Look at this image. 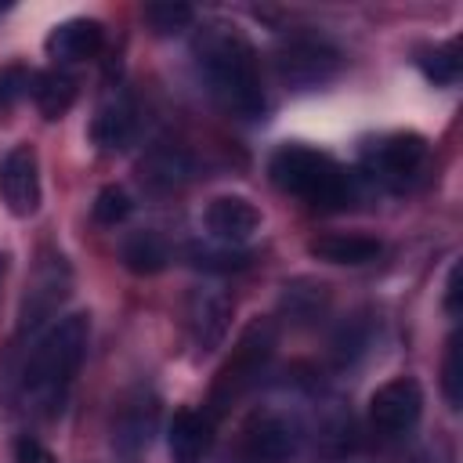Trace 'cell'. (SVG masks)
I'll use <instances>...</instances> for the list:
<instances>
[{
    "label": "cell",
    "instance_id": "obj_11",
    "mask_svg": "<svg viewBox=\"0 0 463 463\" xmlns=\"http://www.w3.org/2000/svg\"><path fill=\"white\" fill-rule=\"evenodd\" d=\"M228 318H232V297L217 286H195L184 300V329L192 336V344L199 351H213L224 333H228Z\"/></svg>",
    "mask_w": 463,
    "mask_h": 463
},
{
    "label": "cell",
    "instance_id": "obj_30",
    "mask_svg": "<svg viewBox=\"0 0 463 463\" xmlns=\"http://www.w3.org/2000/svg\"><path fill=\"white\" fill-rule=\"evenodd\" d=\"M7 7H11V4H0V11H7Z\"/></svg>",
    "mask_w": 463,
    "mask_h": 463
},
{
    "label": "cell",
    "instance_id": "obj_26",
    "mask_svg": "<svg viewBox=\"0 0 463 463\" xmlns=\"http://www.w3.org/2000/svg\"><path fill=\"white\" fill-rule=\"evenodd\" d=\"M192 264H199V268H210V271H239V268H246L250 264V253H239V250H210V246H203V250H192Z\"/></svg>",
    "mask_w": 463,
    "mask_h": 463
},
{
    "label": "cell",
    "instance_id": "obj_10",
    "mask_svg": "<svg viewBox=\"0 0 463 463\" xmlns=\"http://www.w3.org/2000/svg\"><path fill=\"white\" fill-rule=\"evenodd\" d=\"M40 159L29 145H14L0 159V199L14 217H33L40 210Z\"/></svg>",
    "mask_w": 463,
    "mask_h": 463
},
{
    "label": "cell",
    "instance_id": "obj_7",
    "mask_svg": "<svg viewBox=\"0 0 463 463\" xmlns=\"http://www.w3.org/2000/svg\"><path fill=\"white\" fill-rule=\"evenodd\" d=\"M427 159L430 148L420 134H387L365 148L369 174L391 192H405L409 184H416L427 170Z\"/></svg>",
    "mask_w": 463,
    "mask_h": 463
},
{
    "label": "cell",
    "instance_id": "obj_12",
    "mask_svg": "<svg viewBox=\"0 0 463 463\" xmlns=\"http://www.w3.org/2000/svg\"><path fill=\"white\" fill-rule=\"evenodd\" d=\"M195 177V163L184 148H174V145H156L141 156L137 163V184L148 192V195H174L181 192L188 181Z\"/></svg>",
    "mask_w": 463,
    "mask_h": 463
},
{
    "label": "cell",
    "instance_id": "obj_25",
    "mask_svg": "<svg viewBox=\"0 0 463 463\" xmlns=\"http://www.w3.org/2000/svg\"><path fill=\"white\" fill-rule=\"evenodd\" d=\"M441 391H445V402L452 409H459L463 402V376H459V340L452 336L449 347H445V362H441Z\"/></svg>",
    "mask_w": 463,
    "mask_h": 463
},
{
    "label": "cell",
    "instance_id": "obj_24",
    "mask_svg": "<svg viewBox=\"0 0 463 463\" xmlns=\"http://www.w3.org/2000/svg\"><path fill=\"white\" fill-rule=\"evenodd\" d=\"M33 69H25V65H4L0 69V109H7V105H14V101H22V98H29L33 94Z\"/></svg>",
    "mask_w": 463,
    "mask_h": 463
},
{
    "label": "cell",
    "instance_id": "obj_17",
    "mask_svg": "<svg viewBox=\"0 0 463 463\" xmlns=\"http://www.w3.org/2000/svg\"><path fill=\"white\" fill-rule=\"evenodd\" d=\"M156 416H159V402L152 394L137 391V394L123 398L116 416H112V441H116V449L134 452V449L148 445V438L156 430Z\"/></svg>",
    "mask_w": 463,
    "mask_h": 463
},
{
    "label": "cell",
    "instance_id": "obj_14",
    "mask_svg": "<svg viewBox=\"0 0 463 463\" xmlns=\"http://www.w3.org/2000/svg\"><path fill=\"white\" fill-rule=\"evenodd\" d=\"M166 449H170V459L174 463H203L206 452L213 449V416L203 409H181L174 412L170 420V430H166Z\"/></svg>",
    "mask_w": 463,
    "mask_h": 463
},
{
    "label": "cell",
    "instance_id": "obj_8",
    "mask_svg": "<svg viewBox=\"0 0 463 463\" xmlns=\"http://www.w3.org/2000/svg\"><path fill=\"white\" fill-rule=\"evenodd\" d=\"M300 445V427L279 409H257L239 430L242 463H289Z\"/></svg>",
    "mask_w": 463,
    "mask_h": 463
},
{
    "label": "cell",
    "instance_id": "obj_21",
    "mask_svg": "<svg viewBox=\"0 0 463 463\" xmlns=\"http://www.w3.org/2000/svg\"><path fill=\"white\" fill-rule=\"evenodd\" d=\"M420 69H423L427 80H434L441 87H452L459 80V47H456V40L441 43L434 51H423L420 54Z\"/></svg>",
    "mask_w": 463,
    "mask_h": 463
},
{
    "label": "cell",
    "instance_id": "obj_16",
    "mask_svg": "<svg viewBox=\"0 0 463 463\" xmlns=\"http://www.w3.org/2000/svg\"><path fill=\"white\" fill-rule=\"evenodd\" d=\"M105 43V33H101V22L94 18H69L61 25H54L43 40L47 54L58 61V65H72V61H87L101 51Z\"/></svg>",
    "mask_w": 463,
    "mask_h": 463
},
{
    "label": "cell",
    "instance_id": "obj_5",
    "mask_svg": "<svg viewBox=\"0 0 463 463\" xmlns=\"http://www.w3.org/2000/svg\"><path fill=\"white\" fill-rule=\"evenodd\" d=\"M72 293V268L58 250H40L33 275L25 282L22 304H18V333H33L40 329L54 311H61V304Z\"/></svg>",
    "mask_w": 463,
    "mask_h": 463
},
{
    "label": "cell",
    "instance_id": "obj_22",
    "mask_svg": "<svg viewBox=\"0 0 463 463\" xmlns=\"http://www.w3.org/2000/svg\"><path fill=\"white\" fill-rule=\"evenodd\" d=\"M192 18H195L192 4H181V0H159V4L145 7V22L156 33H181V29L192 25Z\"/></svg>",
    "mask_w": 463,
    "mask_h": 463
},
{
    "label": "cell",
    "instance_id": "obj_4",
    "mask_svg": "<svg viewBox=\"0 0 463 463\" xmlns=\"http://www.w3.org/2000/svg\"><path fill=\"white\" fill-rule=\"evenodd\" d=\"M271 351H275V326H271L268 318L250 322V326L242 329V336L235 340V347H232V354H228V362L221 365L217 380H213L210 409H206L213 420H217L228 405H235V402H239V398L257 383V376L264 373V365H268Z\"/></svg>",
    "mask_w": 463,
    "mask_h": 463
},
{
    "label": "cell",
    "instance_id": "obj_2",
    "mask_svg": "<svg viewBox=\"0 0 463 463\" xmlns=\"http://www.w3.org/2000/svg\"><path fill=\"white\" fill-rule=\"evenodd\" d=\"M90 340V318L83 311L58 318L29 351L22 380H18V398L25 412L33 416H54L65 402L69 383L76 380L83 354Z\"/></svg>",
    "mask_w": 463,
    "mask_h": 463
},
{
    "label": "cell",
    "instance_id": "obj_28",
    "mask_svg": "<svg viewBox=\"0 0 463 463\" xmlns=\"http://www.w3.org/2000/svg\"><path fill=\"white\" fill-rule=\"evenodd\" d=\"M456 297H459V268H452V271H449V286H445V307H449V315H456V311H459Z\"/></svg>",
    "mask_w": 463,
    "mask_h": 463
},
{
    "label": "cell",
    "instance_id": "obj_19",
    "mask_svg": "<svg viewBox=\"0 0 463 463\" xmlns=\"http://www.w3.org/2000/svg\"><path fill=\"white\" fill-rule=\"evenodd\" d=\"M43 119H61L76 101V76L65 69H43L33 76V94Z\"/></svg>",
    "mask_w": 463,
    "mask_h": 463
},
{
    "label": "cell",
    "instance_id": "obj_20",
    "mask_svg": "<svg viewBox=\"0 0 463 463\" xmlns=\"http://www.w3.org/2000/svg\"><path fill=\"white\" fill-rule=\"evenodd\" d=\"M119 257H123V264H127L130 271H137V275H156V271L166 268L170 246H166V239H163L159 232L141 228V232H130V235L123 239Z\"/></svg>",
    "mask_w": 463,
    "mask_h": 463
},
{
    "label": "cell",
    "instance_id": "obj_9",
    "mask_svg": "<svg viewBox=\"0 0 463 463\" xmlns=\"http://www.w3.org/2000/svg\"><path fill=\"white\" fill-rule=\"evenodd\" d=\"M423 412V387L412 376H394L380 383L369 398V423L383 438H402L420 423Z\"/></svg>",
    "mask_w": 463,
    "mask_h": 463
},
{
    "label": "cell",
    "instance_id": "obj_1",
    "mask_svg": "<svg viewBox=\"0 0 463 463\" xmlns=\"http://www.w3.org/2000/svg\"><path fill=\"white\" fill-rule=\"evenodd\" d=\"M195 72L206 94L232 116L253 119L264 112V87L257 72V54L246 36L228 22H206L192 43Z\"/></svg>",
    "mask_w": 463,
    "mask_h": 463
},
{
    "label": "cell",
    "instance_id": "obj_15",
    "mask_svg": "<svg viewBox=\"0 0 463 463\" xmlns=\"http://www.w3.org/2000/svg\"><path fill=\"white\" fill-rule=\"evenodd\" d=\"M206 228L217 242L239 246L260 228V210L242 195H217L206 206Z\"/></svg>",
    "mask_w": 463,
    "mask_h": 463
},
{
    "label": "cell",
    "instance_id": "obj_3",
    "mask_svg": "<svg viewBox=\"0 0 463 463\" xmlns=\"http://www.w3.org/2000/svg\"><path fill=\"white\" fill-rule=\"evenodd\" d=\"M268 174L282 192H289V195H297L311 206H322V210L344 206L351 199L347 170L333 156H326L318 148H307V145H282L271 156Z\"/></svg>",
    "mask_w": 463,
    "mask_h": 463
},
{
    "label": "cell",
    "instance_id": "obj_6",
    "mask_svg": "<svg viewBox=\"0 0 463 463\" xmlns=\"http://www.w3.org/2000/svg\"><path fill=\"white\" fill-rule=\"evenodd\" d=\"M275 72L286 87L297 90H311L329 83L340 72V51L333 43H326L322 36H289L279 51H275Z\"/></svg>",
    "mask_w": 463,
    "mask_h": 463
},
{
    "label": "cell",
    "instance_id": "obj_13",
    "mask_svg": "<svg viewBox=\"0 0 463 463\" xmlns=\"http://www.w3.org/2000/svg\"><path fill=\"white\" fill-rule=\"evenodd\" d=\"M134 134H137V109H134L130 94H127V90L109 94V98L98 105L94 119H90V137H94V145L105 148V152H119V148H127V145L134 141Z\"/></svg>",
    "mask_w": 463,
    "mask_h": 463
},
{
    "label": "cell",
    "instance_id": "obj_18",
    "mask_svg": "<svg viewBox=\"0 0 463 463\" xmlns=\"http://www.w3.org/2000/svg\"><path fill=\"white\" fill-rule=\"evenodd\" d=\"M380 239L358 235V232H326L307 242V253L326 264H369L380 257Z\"/></svg>",
    "mask_w": 463,
    "mask_h": 463
},
{
    "label": "cell",
    "instance_id": "obj_29",
    "mask_svg": "<svg viewBox=\"0 0 463 463\" xmlns=\"http://www.w3.org/2000/svg\"><path fill=\"white\" fill-rule=\"evenodd\" d=\"M7 260H11V257H7V253H0V286H4V275H7Z\"/></svg>",
    "mask_w": 463,
    "mask_h": 463
},
{
    "label": "cell",
    "instance_id": "obj_23",
    "mask_svg": "<svg viewBox=\"0 0 463 463\" xmlns=\"http://www.w3.org/2000/svg\"><path fill=\"white\" fill-rule=\"evenodd\" d=\"M127 213H130V195H127L123 188L109 184V188L98 192V199H94V221H98V224L116 228L119 221H127Z\"/></svg>",
    "mask_w": 463,
    "mask_h": 463
},
{
    "label": "cell",
    "instance_id": "obj_27",
    "mask_svg": "<svg viewBox=\"0 0 463 463\" xmlns=\"http://www.w3.org/2000/svg\"><path fill=\"white\" fill-rule=\"evenodd\" d=\"M14 463H54V456H51V449L47 445H40L36 438H18L14 441Z\"/></svg>",
    "mask_w": 463,
    "mask_h": 463
}]
</instances>
